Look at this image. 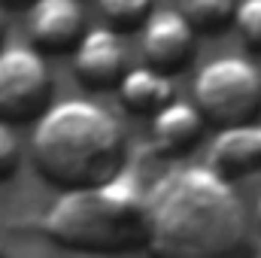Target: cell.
Instances as JSON below:
<instances>
[{
	"label": "cell",
	"mask_w": 261,
	"mask_h": 258,
	"mask_svg": "<svg viewBox=\"0 0 261 258\" xmlns=\"http://www.w3.org/2000/svg\"><path fill=\"white\" fill-rule=\"evenodd\" d=\"M149 258H255L237 189L210 164H173L146 186Z\"/></svg>",
	"instance_id": "1"
},
{
	"label": "cell",
	"mask_w": 261,
	"mask_h": 258,
	"mask_svg": "<svg viewBox=\"0 0 261 258\" xmlns=\"http://www.w3.org/2000/svg\"><path fill=\"white\" fill-rule=\"evenodd\" d=\"M31 161L58 192L91 189L125 170L128 137L107 107L88 97H67L34 122Z\"/></svg>",
	"instance_id": "2"
},
{
	"label": "cell",
	"mask_w": 261,
	"mask_h": 258,
	"mask_svg": "<svg viewBox=\"0 0 261 258\" xmlns=\"http://www.w3.org/2000/svg\"><path fill=\"white\" fill-rule=\"evenodd\" d=\"M49 243L82 255H122L146 246V186L134 170L113 179L58 192L40 222Z\"/></svg>",
	"instance_id": "3"
},
{
	"label": "cell",
	"mask_w": 261,
	"mask_h": 258,
	"mask_svg": "<svg viewBox=\"0 0 261 258\" xmlns=\"http://www.w3.org/2000/svg\"><path fill=\"white\" fill-rule=\"evenodd\" d=\"M206 125L219 131L261 119V70L249 58L222 55L197 70L195 100Z\"/></svg>",
	"instance_id": "4"
},
{
	"label": "cell",
	"mask_w": 261,
	"mask_h": 258,
	"mask_svg": "<svg viewBox=\"0 0 261 258\" xmlns=\"http://www.w3.org/2000/svg\"><path fill=\"white\" fill-rule=\"evenodd\" d=\"M52 107V73L34 46L0 49V122H37Z\"/></svg>",
	"instance_id": "5"
},
{
	"label": "cell",
	"mask_w": 261,
	"mask_h": 258,
	"mask_svg": "<svg viewBox=\"0 0 261 258\" xmlns=\"http://www.w3.org/2000/svg\"><path fill=\"white\" fill-rule=\"evenodd\" d=\"M140 49H143L146 67L173 79L176 73H182L195 61L197 34L176 9H155L149 21L143 24Z\"/></svg>",
	"instance_id": "6"
},
{
	"label": "cell",
	"mask_w": 261,
	"mask_h": 258,
	"mask_svg": "<svg viewBox=\"0 0 261 258\" xmlns=\"http://www.w3.org/2000/svg\"><path fill=\"white\" fill-rule=\"evenodd\" d=\"M130 70L128 46L113 28H88L73 49V73L91 91L119 88L122 76Z\"/></svg>",
	"instance_id": "7"
},
{
	"label": "cell",
	"mask_w": 261,
	"mask_h": 258,
	"mask_svg": "<svg viewBox=\"0 0 261 258\" xmlns=\"http://www.w3.org/2000/svg\"><path fill=\"white\" fill-rule=\"evenodd\" d=\"M85 31V9L79 0H34L28 6V34L40 55L73 52Z\"/></svg>",
	"instance_id": "8"
},
{
	"label": "cell",
	"mask_w": 261,
	"mask_h": 258,
	"mask_svg": "<svg viewBox=\"0 0 261 258\" xmlns=\"http://www.w3.org/2000/svg\"><path fill=\"white\" fill-rule=\"evenodd\" d=\"M206 122L192 100H173L149 119V149L158 158H182L203 140Z\"/></svg>",
	"instance_id": "9"
},
{
	"label": "cell",
	"mask_w": 261,
	"mask_h": 258,
	"mask_svg": "<svg viewBox=\"0 0 261 258\" xmlns=\"http://www.w3.org/2000/svg\"><path fill=\"white\" fill-rule=\"evenodd\" d=\"M210 167L228 183L261 173V119L240 128L219 131L210 149Z\"/></svg>",
	"instance_id": "10"
},
{
	"label": "cell",
	"mask_w": 261,
	"mask_h": 258,
	"mask_svg": "<svg viewBox=\"0 0 261 258\" xmlns=\"http://www.w3.org/2000/svg\"><path fill=\"white\" fill-rule=\"evenodd\" d=\"M119 100H122V107L128 113L152 119L167 104L176 100V88H173L170 76L140 64V67H130L128 73L122 76V82H119Z\"/></svg>",
	"instance_id": "11"
},
{
	"label": "cell",
	"mask_w": 261,
	"mask_h": 258,
	"mask_svg": "<svg viewBox=\"0 0 261 258\" xmlns=\"http://www.w3.org/2000/svg\"><path fill=\"white\" fill-rule=\"evenodd\" d=\"M240 0H179L176 12L195 28V34H219L234 24Z\"/></svg>",
	"instance_id": "12"
},
{
	"label": "cell",
	"mask_w": 261,
	"mask_h": 258,
	"mask_svg": "<svg viewBox=\"0 0 261 258\" xmlns=\"http://www.w3.org/2000/svg\"><path fill=\"white\" fill-rule=\"evenodd\" d=\"M155 0H97L107 28H113L116 34H130V31H143V24L149 21V15Z\"/></svg>",
	"instance_id": "13"
},
{
	"label": "cell",
	"mask_w": 261,
	"mask_h": 258,
	"mask_svg": "<svg viewBox=\"0 0 261 258\" xmlns=\"http://www.w3.org/2000/svg\"><path fill=\"white\" fill-rule=\"evenodd\" d=\"M234 28L249 52L261 55V0H240L234 12Z\"/></svg>",
	"instance_id": "14"
},
{
	"label": "cell",
	"mask_w": 261,
	"mask_h": 258,
	"mask_svg": "<svg viewBox=\"0 0 261 258\" xmlns=\"http://www.w3.org/2000/svg\"><path fill=\"white\" fill-rule=\"evenodd\" d=\"M18 164H21V146H18V137H15L12 125L0 122V183L9 179V176H15Z\"/></svg>",
	"instance_id": "15"
},
{
	"label": "cell",
	"mask_w": 261,
	"mask_h": 258,
	"mask_svg": "<svg viewBox=\"0 0 261 258\" xmlns=\"http://www.w3.org/2000/svg\"><path fill=\"white\" fill-rule=\"evenodd\" d=\"M34 0H0V6L6 9V6H31Z\"/></svg>",
	"instance_id": "16"
},
{
	"label": "cell",
	"mask_w": 261,
	"mask_h": 258,
	"mask_svg": "<svg viewBox=\"0 0 261 258\" xmlns=\"http://www.w3.org/2000/svg\"><path fill=\"white\" fill-rule=\"evenodd\" d=\"M255 225L261 228V194H258V200H255Z\"/></svg>",
	"instance_id": "17"
},
{
	"label": "cell",
	"mask_w": 261,
	"mask_h": 258,
	"mask_svg": "<svg viewBox=\"0 0 261 258\" xmlns=\"http://www.w3.org/2000/svg\"><path fill=\"white\" fill-rule=\"evenodd\" d=\"M3 31H6V12H3V6H0V37H3Z\"/></svg>",
	"instance_id": "18"
},
{
	"label": "cell",
	"mask_w": 261,
	"mask_h": 258,
	"mask_svg": "<svg viewBox=\"0 0 261 258\" xmlns=\"http://www.w3.org/2000/svg\"><path fill=\"white\" fill-rule=\"evenodd\" d=\"M0 258H6V246H3V240H0Z\"/></svg>",
	"instance_id": "19"
}]
</instances>
